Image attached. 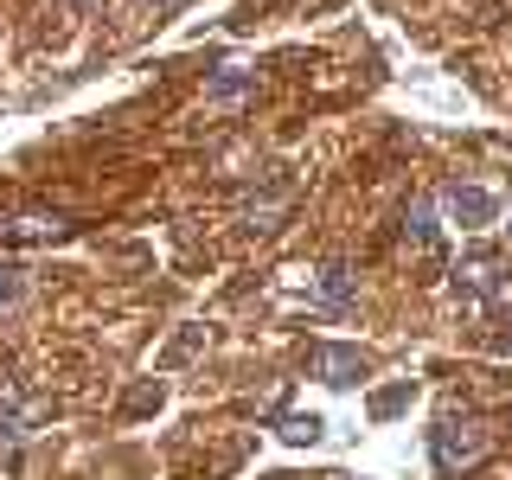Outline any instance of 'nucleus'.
<instances>
[{
  "instance_id": "obj_1",
  "label": "nucleus",
  "mask_w": 512,
  "mask_h": 480,
  "mask_svg": "<svg viewBox=\"0 0 512 480\" xmlns=\"http://www.w3.org/2000/svg\"><path fill=\"white\" fill-rule=\"evenodd\" d=\"M429 455H436L442 474H468L493 455V429L474 410H442L436 429H429Z\"/></svg>"
},
{
  "instance_id": "obj_2",
  "label": "nucleus",
  "mask_w": 512,
  "mask_h": 480,
  "mask_svg": "<svg viewBox=\"0 0 512 480\" xmlns=\"http://www.w3.org/2000/svg\"><path fill=\"white\" fill-rule=\"evenodd\" d=\"M308 372H314L320 384H359L365 372H372V359H365L359 346H340V340H320V346H308Z\"/></svg>"
},
{
  "instance_id": "obj_3",
  "label": "nucleus",
  "mask_w": 512,
  "mask_h": 480,
  "mask_svg": "<svg viewBox=\"0 0 512 480\" xmlns=\"http://www.w3.org/2000/svg\"><path fill=\"white\" fill-rule=\"evenodd\" d=\"M493 212H500V199L487 186H448L442 192V218L455 231H480V224H493Z\"/></svg>"
},
{
  "instance_id": "obj_4",
  "label": "nucleus",
  "mask_w": 512,
  "mask_h": 480,
  "mask_svg": "<svg viewBox=\"0 0 512 480\" xmlns=\"http://www.w3.org/2000/svg\"><path fill=\"white\" fill-rule=\"evenodd\" d=\"M52 416V397H20V404H7L0 410V442H26V436H39V423Z\"/></svg>"
},
{
  "instance_id": "obj_5",
  "label": "nucleus",
  "mask_w": 512,
  "mask_h": 480,
  "mask_svg": "<svg viewBox=\"0 0 512 480\" xmlns=\"http://www.w3.org/2000/svg\"><path fill=\"white\" fill-rule=\"evenodd\" d=\"M314 301H320V308H352V269L346 263H327L314 276Z\"/></svg>"
},
{
  "instance_id": "obj_6",
  "label": "nucleus",
  "mask_w": 512,
  "mask_h": 480,
  "mask_svg": "<svg viewBox=\"0 0 512 480\" xmlns=\"http://www.w3.org/2000/svg\"><path fill=\"white\" fill-rule=\"evenodd\" d=\"M276 436L282 442H295V448H314L320 436H327V423H320L314 410H282V423H276Z\"/></svg>"
},
{
  "instance_id": "obj_7",
  "label": "nucleus",
  "mask_w": 512,
  "mask_h": 480,
  "mask_svg": "<svg viewBox=\"0 0 512 480\" xmlns=\"http://www.w3.org/2000/svg\"><path fill=\"white\" fill-rule=\"evenodd\" d=\"M64 231H71L64 218H45V212H32V218H20V224L7 231V244H52V237H64Z\"/></svg>"
},
{
  "instance_id": "obj_8",
  "label": "nucleus",
  "mask_w": 512,
  "mask_h": 480,
  "mask_svg": "<svg viewBox=\"0 0 512 480\" xmlns=\"http://www.w3.org/2000/svg\"><path fill=\"white\" fill-rule=\"evenodd\" d=\"M288 199H295V192H288V186H276V192H269V199H250V205H244L250 231H276V224H282V212H288Z\"/></svg>"
},
{
  "instance_id": "obj_9",
  "label": "nucleus",
  "mask_w": 512,
  "mask_h": 480,
  "mask_svg": "<svg viewBox=\"0 0 512 480\" xmlns=\"http://www.w3.org/2000/svg\"><path fill=\"white\" fill-rule=\"evenodd\" d=\"M250 90H256V71H237V64H224L212 84H205L212 103H237V96H250Z\"/></svg>"
},
{
  "instance_id": "obj_10",
  "label": "nucleus",
  "mask_w": 512,
  "mask_h": 480,
  "mask_svg": "<svg viewBox=\"0 0 512 480\" xmlns=\"http://www.w3.org/2000/svg\"><path fill=\"white\" fill-rule=\"evenodd\" d=\"M487 288H500V269H493L487 256H474V263L455 269V295H487Z\"/></svg>"
},
{
  "instance_id": "obj_11",
  "label": "nucleus",
  "mask_w": 512,
  "mask_h": 480,
  "mask_svg": "<svg viewBox=\"0 0 512 480\" xmlns=\"http://www.w3.org/2000/svg\"><path fill=\"white\" fill-rule=\"evenodd\" d=\"M167 404V384L160 378H141V384H128V397H122V416H148Z\"/></svg>"
},
{
  "instance_id": "obj_12",
  "label": "nucleus",
  "mask_w": 512,
  "mask_h": 480,
  "mask_svg": "<svg viewBox=\"0 0 512 480\" xmlns=\"http://www.w3.org/2000/svg\"><path fill=\"white\" fill-rule=\"evenodd\" d=\"M404 237L416 250H436V212L429 205H410V224H404Z\"/></svg>"
},
{
  "instance_id": "obj_13",
  "label": "nucleus",
  "mask_w": 512,
  "mask_h": 480,
  "mask_svg": "<svg viewBox=\"0 0 512 480\" xmlns=\"http://www.w3.org/2000/svg\"><path fill=\"white\" fill-rule=\"evenodd\" d=\"M199 346H205V327H180V333L167 340V352H160V365H180V359H192Z\"/></svg>"
},
{
  "instance_id": "obj_14",
  "label": "nucleus",
  "mask_w": 512,
  "mask_h": 480,
  "mask_svg": "<svg viewBox=\"0 0 512 480\" xmlns=\"http://www.w3.org/2000/svg\"><path fill=\"white\" fill-rule=\"evenodd\" d=\"M410 397H416V384H410V378H404V384H391V391H378V397H372V416H397V410L410 404Z\"/></svg>"
},
{
  "instance_id": "obj_15",
  "label": "nucleus",
  "mask_w": 512,
  "mask_h": 480,
  "mask_svg": "<svg viewBox=\"0 0 512 480\" xmlns=\"http://www.w3.org/2000/svg\"><path fill=\"white\" fill-rule=\"evenodd\" d=\"M20 295H26V269L20 263H0V308H13Z\"/></svg>"
},
{
  "instance_id": "obj_16",
  "label": "nucleus",
  "mask_w": 512,
  "mask_h": 480,
  "mask_svg": "<svg viewBox=\"0 0 512 480\" xmlns=\"http://www.w3.org/2000/svg\"><path fill=\"white\" fill-rule=\"evenodd\" d=\"M493 352H500V359H512V320H506V333H493Z\"/></svg>"
},
{
  "instance_id": "obj_17",
  "label": "nucleus",
  "mask_w": 512,
  "mask_h": 480,
  "mask_svg": "<svg viewBox=\"0 0 512 480\" xmlns=\"http://www.w3.org/2000/svg\"><path fill=\"white\" fill-rule=\"evenodd\" d=\"M64 7H71V13H90V7H96V0H64Z\"/></svg>"
},
{
  "instance_id": "obj_18",
  "label": "nucleus",
  "mask_w": 512,
  "mask_h": 480,
  "mask_svg": "<svg viewBox=\"0 0 512 480\" xmlns=\"http://www.w3.org/2000/svg\"><path fill=\"white\" fill-rule=\"evenodd\" d=\"M154 7H173V0H154Z\"/></svg>"
},
{
  "instance_id": "obj_19",
  "label": "nucleus",
  "mask_w": 512,
  "mask_h": 480,
  "mask_svg": "<svg viewBox=\"0 0 512 480\" xmlns=\"http://www.w3.org/2000/svg\"><path fill=\"white\" fill-rule=\"evenodd\" d=\"M333 480H346V474H333Z\"/></svg>"
},
{
  "instance_id": "obj_20",
  "label": "nucleus",
  "mask_w": 512,
  "mask_h": 480,
  "mask_svg": "<svg viewBox=\"0 0 512 480\" xmlns=\"http://www.w3.org/2000/svg\"><path fill=\"white\" fill-rule=\"evenodd\" d=\"M506 237H512V224H506Z\"/></svg>"
}]
</instances>
